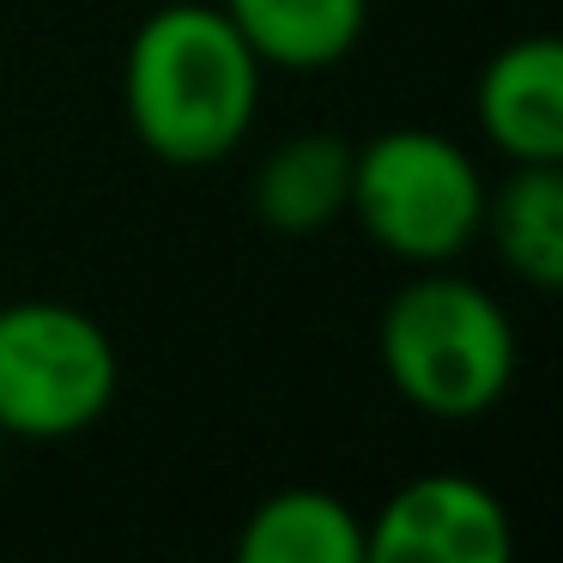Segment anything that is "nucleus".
<instances>
[{
    "mask_svg": "<svg viewBox=\"0 0 563 563\" xmlns=\"http://www.w3.org/2000/svg\"><path fill=\"white\" fill-rule=\"evenodd\" d=\"M261 74L236 25L207 0H170L134 31L122 62V103L134 140L170 170H207L249 140Z\"/></svg>",
    "mask_w": 563,
    "mask_h": 563,
    "instance_id": "1",
    "label": "nucleus"
},
{
    "mask_svg": "<svg viewBox=\"0 0 563 563\" xmlns=\"http://www.w3.org/2000/svg\"><path fill=\"white\" fill-rule=\"evenodd\" d=\"M376 345L394 394L442 424L485 418L521 364L509 309L454 267H418L382 309Z\"/></svg>",
    "mask_w": 563,
    "mask_h": 563,
    "instance_id": "2",
    "label": "nucleus"
},
{
    "mask_svg": "<svg viewBox=\"0 0 563 563\" xmlns=\"http://www.w3.org/2000/svg\"><path fill=\"white\" fill-rule=\"evenodd\" d=\"M485 170L437 128H388L352 146L345 219L406 267H454L485 224Z\"/></svg>",
    "mask_w": 563,
    "mask_h": 563,
    "instance_id": "3",
    "label": "nucleus"
},
{
    "mask_svg": "<svg viewBox=\"0 0 563 563\" xmlns=\"http://www.w3.org/2000/svg\"><path fill=\"white\" fill-rule=\"evenodd\" d=\"M115 388V340L79 303H0V437L67 442L110 412Z\"/></svg>",
    "mask_w": 563,
    "mask_h": 563,
    "instance_id": "4",
    "label": "nucleus"
},
{
    "mask_svg": "<svg viewBox=\"0 0 563 563\" xmlns=\"http://www.w3.org/2000/svg\"><path fill=\"white\" fill-rule=\"evenodd\" d=\"M364 563H515V521L466 473H418L364 521Z\"/></svg>",
    "mask_w": 563,
    "mask_h": 563,
    "instance_id": "5",
    "label": "nucleus"
},
{
    "mask_svg": "<svg viewBox=\"0 0 563 563\" xmlns=\"http://www.w3.org/2000/svg\"><path fill=\"white\" fill-rule=\"evenodd\" d=\"M478 134L509 164H563V43L515 37L478 74Z\"/></svg>",
    "mask_w": 563,
    "mask_h": 563,
    "instance_id": "6",
    "label": "nucleus"
},
{
    "mask_svg": "<svg viewBox=\"0 0 563 563\" xmlns=\"http://www.w3.org/2000/svg\"><path fill=\"white\" fill-rule=\"evenodd\" d=\"M261 67L273 74H328L364 43L369 0H219Z\"/></svg>",
    "mask_w": 563,
    "mask_h": 563,
    "instance_id": "7",
    "label": "nucleus"
},
{
    "mask_svg": "<svg viewBox=\"0 0 563 563\" xmlns=\"http://www.w3.org/2000/svg\"><path fill=\"white\" fill-rule=\"evenodd\" d=\"M255 219L279 236H316L345 219L352 200V140L340 134H291L255 170Z\"/></svg>",
    "mask_w": 563,
    "mask_h": 563,
    "instance_id": "8",
    "label": "nucleus"
},
{
    "mask_svg": "<svg viewBox=\"0 0 563 563\" xmlns=\"http://www.w3.org/2000/svg\"><path fill=\"white\" fill-rule=\"evenodd\" d=\"M497 261L527 291L563 285V164H515L497 188H485V224Z\"/></svg>",
    "mask_w": 563,
    "mask_h": 563,
    "instance_id": "9",
    "label": "nucleus"
},
{
    "mask_svg": "<svg viewBox=\"0 0 563 563\" xmlns=\"http://www.w3.org/2000/svg\"><path fill=\"white\" fill-rule=\"evenodd\" d=\"M231 563H364V515L321 485H285L249 509Z\"/></svg>",
    "mask_w": 563,
    "mask_h": 563,
    "instance_id": "10",
    "label": "nucleus"
},
{
    "mask_svg": "<svg viewBox=\"0 0 563 563\" xmlns=\"http://www.w3.org/2000/svg\"><path fill=\"white\" fill-rule=\"evenodd\" d=\"M0 473H7V437H0Z\"/></svg>",
    "mask_w": 563,
    "mask_h": 563,
    "instance_id": "11",
    "label": "nucleus"
}]
</instances>
